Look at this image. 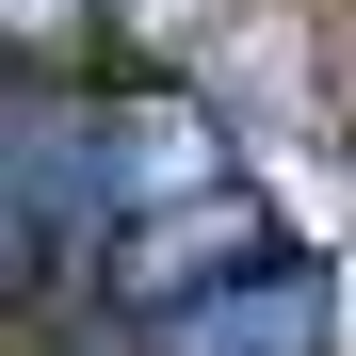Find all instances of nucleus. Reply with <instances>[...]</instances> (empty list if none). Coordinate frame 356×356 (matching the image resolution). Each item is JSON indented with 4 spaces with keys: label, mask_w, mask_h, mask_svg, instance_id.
Masks as SVG:
<instances>
[{
    "label": "nucleus",
    "mask_w": 356,
    "mask_h": 356,
    "mask_svg": "<svg viewBox=\"0 0 356 356\" xmlns=\"http://www.w3.org/2000/svg\"><path fill=\"white\" fill-rule=\"evenodd\" d=\"M162 356H324V291L308 275H227V291H178Z\"/></svg>",
    "instance_id": "obj_1"
}]
</instances>
